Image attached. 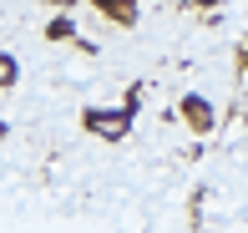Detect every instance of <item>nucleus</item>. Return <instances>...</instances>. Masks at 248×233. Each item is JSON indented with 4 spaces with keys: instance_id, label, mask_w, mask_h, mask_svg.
Wrapping results in <instances>:
<instances>
[{
    "instance_id": "20e7f679",
    "label": "nucleus",
    "mask_w": 248,
    "mask_h": 233,
    "mask_svg": "<svg viewBox=\"0 0 248 233\" xmlns=\"http://www.w3.org/2000/svg\"><path fill=\"white\" fill-rule=\"evenodd\" d=\"M16 81V56H0V86Z\"/></svg>"
},
{
    "instance_id": "39448f33",
    "label": "nucleus",
    "mask_w": 248,
    "mask_h": 233,
    "mask_svg": "<svg viewBox=\"0 0 248 233\" xmlns=\"http://www.w3.org/2000/svg\"><path fill=\"white\" fill-rule=\"evenodd\" d=\"M56 5H76V0H56Z\"/></svg>"
},
{
    "instance_id": "f03ea898",
    "label": "nucleus",
    "mask_w": 248,
    "mask_h": 233,
    "mask_svg": "<svg viewBox=\"0 0 248 233\" xmlns=\"http://www.w3.org/2000/svg\"><path fill=\"white\" fill-rule=\"evenodd\" d=\"M183 122H187L193 132H208V127H213V102H202V96H187V102H183Z\"/></svg>"
},
{
    "instance_id": "423d86ee",
    "label": "nucleus",
    "mask_w": 248,
    "mask_h": 233,
    "mask_svg": "<svg viewBox=\"0 0 248 233\" xmlns=\"http://www.w3.org/2000/svg\"><path fill=\"white\" fill-rule=\"evenodd\" d=\"M243 66H248V51H243Z\"/></svg>"
},
{
    "instance_id": "0eeeda50",
    "label": "nucleus",
    "mask_w": 248,
    "mask_h": 233,
    "mask_svg": "<svg viewBox=\"0 0 248 233\" xmlns=\"http://www.w3.org/2000/svg\"><path fill=\"white\" fill-rule=\"evenodd\" d=\"M127 5H137V0H127Z\"/></svg>"
},
{
    "instance_id": "f257e3e1",
    "label": "nucleus",
    "mask_w": 248,
    "mask_h": 233,
    "mask_svg": "<svg viewBox=\"0 0 248 233\" xmlns=\"http://www.w3.org/2000/svg\"><path fill=\"white\" fill-rule=\"evenodd\" d=\"M81 122H86V132H96V137L117 142V137H127V127H132V112H127V107H92V112H86Z\"/></svg>"
},
{
    "instance_id": "7ed1b4c3",
    "label": "nucleus",
    "mask_w": 248,
    "mask_h": 233,
    "mask_svg": "<svg viewBox=\"0 0 248 233\" xmlns=\"http://www.w3.org/2000/svg\"><path fill=\"white\" fill-rule=\"evenodd\" d=\"M71 36H76L71 20H51V41H71Z\"/></svg>"
}]
</instances>
